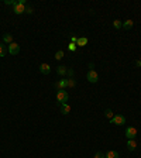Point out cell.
Returning a JSON list of instances; mask_svg holds the SVG:
<instances>
[{"label":"cell","mask_w":141,"mask_h":158,"mask_svg":"<svg viewBox=\"0 0 141 158\" xmlns=\"http://www.w3.org/2000/svg\"><path fill=\"white\" fill-rule=\"evenodd\" d=\"M133 25H134V21H133V20H126V21L123 23V28L130 30V28H133Z\"/></svg>","instance_id":"7c38bea8"},{"label":"cell","mask_w":141,"mask_h":158,"mask_svg":"<svg viewBox=\"0 0 141 158\" xmlns=\"http://www.w3.org/2000/svg\"><path fill=\"white\" fill-rule=\"evenodd\" d=\"M26 6H27L26 0H19L13 6L14 14H23V13H26Z\"/></svg>","instance_id":"6da1fadb"},{"label":"cell","mask_w":141,"mask_h":158,"mask_svg":"<svg viewBox=\"0 0 141 158\" xmlns=\"http://www.w3.org/2000/svg\"><path fill=\"white\" fill-rule=\"evenodd\" d=\"M135 63H137V66H141V59H138V61H137Z\"/></svg>","instance_id":"4316f807"},{"label":"cell","mask_w":141,"mask_h":158,"mask_svg":"<svg viewBox=\"0 0 141 158\" xmlns=\"http://www.w3.org/2000/svg\"><path fill=\"white\" fill-rule=\"evenodd\" d=\"M7 51H9L10 55H17L20 52V45L17 43H12V44L7 45Z\"/></svg>","instance_id":"8992f818"},{"label":"cell","mask_w":141,"mask_h":158,"mask_svg":"<svg viewBox=\"0 0 141 158\" xmlns=\"http://www.w3.org/2000/svg\"><path fill=\"white\" fill-rule=\"evenodd\" d=\"M86 44H88V38H86V37H81V38H78V43H76L78 47H85Z\"/></svg>","instance_id":"9a60e30c"},{"label":"cell","mask_w":141,"mask_h":158,"mask_svg":"<svg viewBox=\"0 0 141 158\" xmlns=\"http://www.w3.org/2000/svg\"><path fill=\"white\" fill-rule=\"evenodd\" d=\"M68 99H69V95H68V92H66V90H58V93H57L58 103H66Z\"/></svg>","instance_id":"3957f363"},{"label":"cell","mask_w":141,"mask_h":158,"mask_svg":"<svg viewBox=\"0 0 141 158\" xmlns=\"http://www.w3.org/2000/svg\"><path fill=\"white\" fill-rule=\"evenodd\" d=\"M40 72H41L42 75H48V74L51 72V66H50L48 63H41V65H40Z\"/></svg>","instance_id":"ba28073f"},{"label":"cell","mask_w":141,"mask_h":158,"mask_svg":"<svg viewBox=\"0 0 141 158\" xmlns=\"http://www.w3.org/2000/svg\"><path fill=\"white\" fill-rule=\"evenodd\" d=\"M86 79H88V82L90 83H96L99 81V75H97V72L95 69H90L88 72V75H86Z\"/></svg>","instance_id":"5b68a950"},{"label":"cell","mask_w":141,"mask_h":158,"mask_svg":"<svg viewBox=\"0 0 141 158\" xmlns=\"http://www.w3.org/2000/svg\"><path fill=\"white\" fill-rule=\"evenodd\" d=\"M76 48H78V45L73 44V43H70V44L68 45V50H69L70 52H75V51H76Z\"/></svg>","instance_id":"ffe728a7"},{"label":"cell","mask_w":141,"mask_h":158,"mask_svg":"<svg viewBox=\"0 0 141 158\" xmlns=\"http://www.w3.org/2000/svg\"><path fill=\"white\" fill-rule=\"evenodd\" d=\"M137 128L133 126H130L126 128V137H127V140H135V137H137Z\"/></svg>","instance_id":"277c9868"},{"label":"cell","mask_w":141,"mask_h":158,"mask_svg":"<svg viewBox=\"0 0 141 158\" xmlns=\"http://www.w3.org/2000/svg\"><path fill=\"white\" fill-rule=\"evenodd\" d=\"M69 81V86H75V81L73 79H68Z\"/></svg>","instance_id":"484cf974"},{"label":"cell","mask_w":141,"mask_h":158,"mask_svg":"<svg viewBox=\"0 0 141 158\" xmlns=\"http://www.w3.org/2000/svg\"><path fill=\"white\" fill-rule=\"evenodd\" d=\"M70 112V106L68 103H61V113L62 114H68Z\"/></svg>","instance_id":"9c48e42d"},{"label":"cell","mask_w":141,"mask_h":158,"mask_svg":"<svg viewBox=\"0 0 141 158\" xmlns=\"http://www.w3.org/2000/svg\"><path fill=\"white\" fill-rule=\"evenodd\" d=\"M110 123L116 124V126H123V124H126V117L123 114H114L113 119L110 120Z\"/></svg>","instance_id":"7a4b0ae2"},{"label":"cell","mask_w":141,"mask_h":158,"mask_svg":"<svg viewBox=\"0 0 141 158\" xmlns=\"http://www.w3.org/2000/svg\"><path fill=\"white\" fill-rule=\"evenodd\" d=\"M7 52H9V51H7V47L3 44V43H0V57H1V58L6 57Z\"/></svg>","instance_id":"4fadbf2b"},{"label":"cell","mask_w":141,"mask_h":158,"mask_svg":"<svg viewBox=\"0 0 141 158\" xmlns=\"http://www.w3.org/2000/svg\"><path fill=\"white\" fill-rule=\"evenodd\" d=\"M70 43L76 44V43H78V37H75V35H72V37H70Z\"/></svg>","instance_id":"cb8c5ba5"},{"label":"cell","mask_w":141,"mask_h":158,"mask_svg":"<svg viewBox=\"0 0 141 158\" xmlns=\"http://www.w3.org/2000/svg\"><path fill=\"white\" fill-rule=\"evenodd\" d=\"M4 3H6V4H16V3H17V1H14V0H4Z\"/></svg>","instance_id":"603a6c76"},{"label":"cell","mask_w":141,"mask_h":158,"mask_svg":"<svg viewBox=\"0 0 141 158\" xmlns=\"http://www.w3.org/2000/svg\"><path fill=\"white\" fill-rule=\"evenodd\" d=\"M104 116H106V117H107V119H109V120H112V119H113V116H114V114H113V112H112V110H110V109H106V110H104Z\"/></svg>","instance_id":"e0dca14e"},{"label":"cell","mask_w":141,"mask_h":158,"mask_svg":"<svg viewBox=\"0 0 141 158\" xmlns=\"http://www.w3.org/2000/svg\"><path fill=\"white\" fill-rule=\"evenodd\" d=\"M62 58H64V51H62V50L57 51V52H55V59H58V61H59V59H62Z\"/></svg>","instance_id":"d6986e66"},{"label":"cell","mask_w":141,"mask_h":158,"mask_svg":"<svg viewBox=\"0 0 141 158\" xmlns=\"http://www.w3.org/2000/svg\"><path fill=\"white\" fill-rule=\"evenodd\" d=\"M135 147H137V143H135V140H127V148L130 151H134Z\"/></svg>","instance_id":"8fae6325"},{"label":"cell","mask_w":141,"mask_h":158,"mask_svg":"<svg viewBox=\"0 0 141 158\" xmlns=\"http://www.w3.org/2000/svg\"><path fill=\"white\" fill-rule=\"evenodd\" d=\"M26 13H27V14H31V13H32V9L30 6H26Z\"/></svg>","instance_id":"d4e9b609"},{"label":"cell","mask_w":141,"mask_h":158,"mask_svg":"<svg viewBox=\"0 0 141 158\" xmlns=\"http://www.w3.org/2000/svg\"><path fill=\"white\" fill-rule=\"evenodd\" d=\"M68 86H69V81H68V79H61V81L57 83V88L59 89V90H65Z\"/></svg>","instance_id":"52a82bcc"},{"label":"cell","mask_w":141,"mask_h":158,"mask_svg":"<svg viewBox=\"0 0 141 158\" xmlns=\"http://www.w3.org/2000/svg\"><path fill=\"white\" fill-rule=\"evenodd\" d=\"M106 158H119V152L114 151V150H110V151L106 152Z\"/></svg>","instance_id":"2e32d148"},{"label":"cell","mask_w":141,"mask_h":158,"mask_svg":"<svg viewBox=\"0 0 141 158\" xmlns=\"http://www.w3.org/2000/svg\"><path fill=\"white\" fill-rule=\"evenodd\" d=\"M73 74H75V72H73V69H68V71H66V75L69 76L70 79H72V76H73Z\"/></svg>","instance_id":"7402d4cb"},{"label":"cell","mask_w":141,"mask_h":158,"mask_svg":"<svg viewBox=\"0 0 141 158\" xmlns=\"http://www.w3.org/2000/svg\"><path fill=\"white\" fill-rule=\"evenodd\" d=\"M95 158H106V155H104L102 151H97L96 154H95Z\"/></svg>","instance_id":"44dd1931"},{"label":"cell","mask_w":141,"mask_h":158,"mask_svg":"<svg viewBox=\"0 0 141 158\" xmlns=\"http://www.w3.org/2000/svg\"><path fill=\"white\" fill-rule=\"evenodd\" d=\"M66 71H68V68L66 66H64V65H59L57 68V74L58 75H61V76H64V75H66Z\"/></svg>","instance_id":"30bf717a"},{"label":"cell","mask_w":141,"mask_h":158,"mask_svg":"<svg viewBox=\"0 0 141 158\" xmlns=\"http://www.w3.org/2000/svg\"><path fill=\"white\" fill-rule=\"evenodd\" d=\"M113 27H114L116 30H119V28H122L123 27V23L120 21V20H114V21H113Z\"/></svg>","instance_id":"ac0fdd59"},{"label":"cell","mask_w":141,"mask_h":158,"mask_svg":"<svg viewBox=\"0 0 141 158\" xmlns=\"http://www.w3.org/2000/svg\"><path fill=\"white\" fill-rule=\"evenodd\" d=\"M3 43H6V44H12L13 43V37H12V34H4L3 35Z\"/></svg>","instance_id":"5bb4252c"}]
</instances>
